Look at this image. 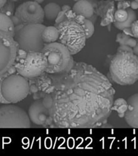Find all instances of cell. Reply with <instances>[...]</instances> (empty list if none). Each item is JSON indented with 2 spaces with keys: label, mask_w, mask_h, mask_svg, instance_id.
<instances>
[{
  "label": "cell",
  "mask_w": 138,
  "mask_h": 156,
  "mask_svg": "<svg viewBox=\"0 0 138 156\" xmlns=\"http://www.w3.org/2000/svg\"><path fill=\"white\" fill-rule=\"evenodd\" d=\"M58 76L54 90L43 100L59 128H95L106 124L116 90L108 78L91 65L75 62Z\"/></svg>",
  "instance_id": "6da1fadb"
},
{
  "label": "cell",
  "mask_w": 138,
  "mask_h": 156,
  "mask_svg": "<svg viewBox=\"0 0 138 156\" xmlns=\"http://www.w3.org/2000/svg\"><path fill=\"white\" fill-rule=\"evenodd\" d=\"M109 74L114 83L121 86L131 85L138 80V56L133 49L120 46L112 58Z\"/></svg>",
  "instance_id": "7a4b0ae2"
},
{
  "label": "cell",
  "mask_w": 138,
  "mask_h": 156,
  "mask_svg": "<svg viewBox=\"0 0 138 156\" xmlns=\"http://www.w3.org/2000/svg\"><path fill=\"white\" fill-rule=\"evenodd\" d=\"M41 52L47 61L45 72L50 74L67 72L72 68L75 62L69 49L58 42L45 44Z\"/></svg>",
  "instance_id": "3957f363"
},
{
  "label": "cell",
  "mask_w": 138,
  "mask_h": 156,
  "mask_svg": "<svg viewBox=\"0 0 138 156\" xmlns=\"http://www.w3.org/2000/svg\"><path fill=\"white\" fill-rule=\"evenodd\" d=\"M45 27L42 23L15 26L13 37L19 48L27 53L41 52L45 44L42 38V33Z\"/></svg>",
  "instance_id": "277c9868"
},
{
  "label": "cell",
  "mask_w": 138,
  "mask_h": 156,
  "mask_svg": "<svg viewBox=\"0 0 138 156\" xmlns=\"http://www.w3.org/2000/svg\"><path fill=\"white\" fill-rule=\"evenodd\" d=\"M56 27L59 32L58 42L65 46L72 55L85 47L87 38L83 25L75 21L66 20Z\"/></svg>",
  "instance_id": "5b68a950"
},
{
  "label": "cell",
  "mask_w": 138,
  "mask_h": 156,
  "mask_svg": "<svg viewBox=\"0 0 138 156\" xmlns=\"http://www.w3.org/2000/svg\"><path fill=\"white\" fill-rule=\"evenodd\" d=\"M14 66L19 75L32 79L45 72L47 61L42 52H25L22 57L17 54Z\"/></svg>",
  "instance_id": "8992f818"
},
{
  "label": "cell",
  "mask_w": 138,
  "mask_h": 156,
  "mask_svg": "<svg viewBox=\"0 0 138 156\" xmlns=\"http://www.w3.org/2000/svg\"><path fill=\"white\" fill-rule=\"evenodd\" d=\"M30 87L27 79L18 73H11L3 79L1 85L3 97L9 104H16L27 97Z\"/></svg>",
  "instance_id": "52a82bcc"
},
{
  "label": "cell",
  "mask_w": 138,
  "mask_h": 156,
  "mask_svg": "<svg viewBox=\"0 0 138 156\" xmlns=\"http://www.w3.org/2000/svg\"><path fill=\"white\" fill-rule=\"evenodd\" d=\"M29 115L22 108L13 104L0 107V128H30Z\"/></svg>",
  "instance_id": "ba28073f"
},
{
  "label": "cell",
  "mask_w": 138,
  "mask_h": 156,
  "mask_svg": "<svg viewBox=\"0 0 138 156\" xmlns=\"http://www.w3.org/2000/svg\"><path fill=\"white\" fill-rule=\"evenodd\" d=\"M44 17L41 5L34 1H29L19 5L12 20L15 26L21 24H42Z\"/></svg>",
  "instance_id": "9c48e42d"
},
{
  "label": "cell",
  "mask_w": 138,
  "mask_h": 156,
  "mask_svg": "<svg viewBox=\"0 0 138 156\" xmlns=\"http://www.w3.org/2000/svg\"><path fill=\"white\" fill-rule=\"evenodd\" d=\"M19 49L14 37L0 30V76L7 73L14 65Z\"/></svg>",
  "instance_id": "30bf717a"
},
{
  "label": "cell",
  "mask_w": 138,
  "mask_h": 156,
  "mask_svg": "<svg viewBox=\"0 0 138 156\" xmlns=\"http://www.w3.org/2000/svg\"><path fill=\"white\" fill-rule=\"evenodd\" d=\"M28 115L30 121L37 125H43L50 118L49 111L44 106L42 99L36 100L32 104Z\"/></svg>",
  "instance_id": "8fae6325"
},
{
  "label": "cell",
  "mask_w": 138,
  "mask_h": 156,
  "mask_svg": "<svg viewBox=\"0 0 138 156\" xmlns=\"http://www.w3.org/2000/svg\"><path fill=\"white\" fill-rule=\"evenodd\" d=\"M128 108L124 116L127 124L138 128V93L131 95L127 100Z\"/></svg>",
  "instance_id": "7c38bea8"
},
{
  "label": "cell",
  "mask_w": 138,
  "mask_h": 156,
  "mask_svg": "<svg viewBox=\"0 0 138 156\" xmlns=\"http://www.w3.org/2000/svg\"><path fill=\"white\" fill-rule=\"evenodd\" d=\"M91 3L93 8L94 14L96 16H99L103 19L106 15L107 12L111 8L115 7L113 1L112 0H87Z\"/></svg>",
  "instance_id": "4fadbf2b"
},
{
  "label": "cell",
  "mask_w": 138,
  "mask_h": 156,
  "mask_svg": "<svg viewBox=\"0 0 138 156\" xmlns=\"http://www.w3.org/2000/svg\"><path fill=\"white\" fill-rule=\"evenodd\" d=\"M72 10L77 15H82L86 19H90L94 14L93 8L87 0H80L76 2Z\"/></svg>",
  "instance_id": "5bb4252c"
},
{
  "label": "cell",
  "mask_w": 138,
  "mask_h": 156,
  "mask_svg": "<svg viewBox=\"0 0 138 156\" xmlns=\"http://www.w3.org/2000/svg\"><path fill=\"white\" fill-rule=\"evenodd\" d=\"M58 37L59 32L56 26H45L42 33V38L45 44L55 42L58 41Z\"/></svg>",
  "instance_id": "9a60e30c"
},
{
  "label": "cell",
  "mask_w": 138,
  "mask_h": 156,
  "mask_svg": "<svg viewBox=\"0 0 138 156\" xmlns=\"http://www.w3.org/2000/svg\"><path fill=\"white\" fill-rule=\"evenodd\" d=\"M15 27L12 18L0 12V30L7 32L14 37Z\"/></svg>",
  "instance_id": "2e32d148"
},
{
  "label": "cell",
  "mask_w": 138,
  "mask_h": 156,
  "mask_svg": "<svg viewBox=\"0 0 138 156\" xmlns=\"http://www.w3.org/2000/svg\"><path fill=\"white\" fill-rule=\"evenodd\" d=\"M61 10V7L58 4L56 3H49L43 8L44 17L49 20H55Z\"/></svg>",
  "instance_id": "e0dca14e"
},
{
  "label": "cell",
  "mask_w": 138,
  "mask_h": 156,
  "mask_svg": "<svg viewBox=\"0 0 138 156\" xmlns=\"http://www.w3.org/2000/svg\"><path fill=\"white\" fill-rule=\"evenodd\" d=\"M126 10L129 13V17L125 22H118L115 21L113 22L115 27L121 30H123L125 28H130L132 23L136 20V14L134 10L132 9L131 8H127Z\"/></svg>",
  "instance_id": "ac0fdd59"
},
{
  "label": "cell",
  "mask_w": 138,
  "mask_h": 156,
  "mask_svg": "<svg viewBox=\"0 0 138 156\" xmlns=\"http://www.w3.org/2000/svg\"><path fill=\"white\" fill-rule=\"evenodd\" d=\"M127 108V101L123 98H118L113 101L112 110L116 111L120 118H124Z\"/></svg>",
  "instance_id": "d6986e66"
},
{
  "label": "cell",
  "mask_w": 138,
  "mask_h": 156,
  "mask_svg": "<svg viewBox=\"0 0 138 156\" xmlns=\"http://www.w3.org/2000/svg\"><path fill=\"white\" fill-rule=\"evenodd\" d=\"M116 41L119 43L120 46H127L134 48L136 44V39L132 38L131 36L126 35L124 33L117 34Z\"/></svg>",
  "instance_id": "ffe728a7"
},
{
  "label": "cell",
  "mask_w": 138,
  "mask_h": 156,
  "mask_svg": "<svg viewBox=\"0 0 138 156\" xmlns=\"http://www.w3.org/2000/svg\"><path fill=\"white\" fill-rule=\"evenodd\" d=\"M15 12V2L10 0H7L5 4L0 8V12L5 14L11 18L14 16Z\"/></svg>",
  "instance_id": "44dd1931"
},
{
  "label": "cell",
  "mask_w": 138,
  "mask_h": 156,
  "mask_svg": "<svg viewBox=\"0 0 138 156\" xmlns=\"http://www.w3.org/2000/svg\"><path fill=\"white\" fill-rule=\"evenodd\" d=\"M129 13L127 10L120 9L114 12V21L118 22H124L128 19Z\"/></svg>",
  "instance_id": "7402d4cb"
},
{
  "label": "cell",
  "mask_w": 138,
  "mask_h": 156,
  "mask_svg": "<svg viewBox=\"0 0 138 156\" xmlns=\"http://www.w3.org/2000/svg\"><path fill=\"white\" fill-rule=\"evenodd\" d=\"M83 26L85 28L86 38L89 39L92 37L95 32L94 24L90 20L85 19Z\"/></svg>",
  "instance_id": "603a6c76"
},
{
  "label": "cell",
  "mask_w": 138,
  "mask_h": 156,
  "mask_svg": "<svg viewBox=\"0 0 138 156\" xmlns=\"http://www.w3.org/2000/svg\"><path fill=\"white\" fill-rule=\"evenodd\" d=\"M16 69L15 68L14 65L12 66V68H10L9 71L7 72V73H5L3 75L0 76V104H9L8 102L5 100V98L3 97L2 94V92H1V85H2V83L3 79H5L7 76L9 75L11 73H15Z\"/></svg>",
  "instance_id": "cb8c5ba5"
},
{
  "label": "cell",
  "mask_w": 138,
  "mask_h": 156,
  "mask_svg": "<svg viewBox=\"0 0 138 156\" xmlns=\"http://www.w3.org/2000/svg\"><path fill=\"white\" fill-rule=\"evenodd\" d=\"M66 11L61 10V12H59V14H58L57 16L55 19V26H57L58 24H59L61 22L66 20Z\"/></svg>",
  "instance_id": "d4e9b609"
},
{
  "label": "cell",
  "mask_w": 138,
  "mask_h": 156,
  "mask_svg": "<svg viewBox=\"0 0 138 156\" xmlns=\"http://www.w3.org/2000/svg\"><path fill=\"white\" fill-rule=\"evenodd\" d=\"M130 28L132 34V37H134L136 39H138V20L134 21L132 23Z\"/></svg>",
  "instance_id": "484cf974"
},
{
  "label": "cell",
  "mask_w": 138,
  "mask_h": 156,
  "mask_svg": "<svg viewBox=\"0 0 138 156\" xmlns=\"http://www.w3.org/2000/svg\"><path fill=\"white\" fill-rule=\"evenodd\" d=\"M130 5H131V2L127 0L119 1L117 5V8L118 9H126L127 8H130Z\"/></svg>",
  "instance_id": "4316f807"
},
{
  "label": "cell",
  "mask_w": 138,
  "mask_h": 156,
  "mask_svg": "<svg viewBox=\"0 0 138 156\" xmlns=\"http://www.w3.org/2000/svg\"><path fill=\"white\" fill-rule=\"evenodd\" d=\"M66 20L75 21L77 14L73 11L72 9H70L66 12Z\"/></svg>",
  "instance_id": "83f0119b"
},
{
  "label": "cell",
  "mask_w": 138,
  "mask_h": 156,
  "mask_svg": "<svg viewBox=\"0 0 138 156\" xmlns=\"http://www.w3.org/2000/svg\"><path fill=\"white\" fill-rule=\"evenodd\" d=\"M130 8L132 9L136 10L138 9V2L136 1H133L131 2Z\"/></svg>",
  "instance_id": "f1b7e54d"
},
{
  "label": "cell",
  "mask_w": 138,
  "mask_h": 156,
  "mask_svg": "<svg viewBox=\"0 0 138 156\" xmlns=\"http://www.w3.org/2000/svg\"><path fill=\"white\" fill-rule=\"evenodd\" d=\"M136 46L134 47L133 49V51L134 53L135 54L136 56H138V39H136Z\"/></svg>",
  "instance_id": "f546056e"
},
{
  "label": "cell",
  "mask_w": 138,
  "mask_h": 156,
  "mask_svg": "<svg viewBox=\"0 0 138 156\" xmlns=\"http://www.w3.org/2000/svg\"><path fill=\"white\" fill-rule=\"evenodd\" d=\"M70 9H71V8L70 6H69L68 5H63L62 7L61 8V10H64L66 12H67L68 10Z\"/></svg>",
  "instance_id": "4dcf8cb0"
},
{
  "label": "cell",
  "mask_w": 138,
  "mask_h": 156,
  "mask_svg": "<svg viewBox=\"0 0 138 156\" xmlns=\"http://www.w3.org/2000/svg\"><path fill=\"white\" fill-rule=\"evenodd\" d=\"M7 0H0V8L2 7L3 5L5 4Z\"/></svg>",
  "instance_id": "1f68e13d"
},
{
  "label": "cell",
  "mask_w": 138,
  "mask_h": 156,
  "mask_svg": "<svg viewBox=\"0 0 138 156\" xmlns=\"http://www.w3.org/2000/svg\"><path fill=\"white\" fill-rule=\"evenodd\" d=\"M34 1H35V2L37 3H39V4H41L42 3H43L44 2V0H33Z\"/></svg>",
  "instance_id": "d6a6232c"
},
{
  "label": "cell",
  "mask_w": 138,
  "mask_h": 156,
  "mask_svg": "<svg viewBox=\"0 0 138 156\" xmlns=\"http://www.w3.org/2000/svg\"><path fill=\"white\" fill-rule=\"evenodd\" d=\"M10 1H12V2H17V1H21V0H10Z\"/></svg>",
  "instance_id": "836d02e7"
},
{
  "label": "cell",
  "mask_w": 138,
  "mask_h": 156,
  "mask_svg": "<svg viewBox=\"0 0 138 156\" xmlns=\"http://www.w3.org/2000/svg\"><path fill=\"white\" fill-rule=\"evenodd\" d=\"M73 1H75L76 2H77V1H80V0H73Z\"/></svg>",
  "instance_id": "e575fe53"
},
{
  "label": "cell",
  "mask_w": 138,
  "mask_h": 156,
  "mask_svg": "<svg viewBox=\"0 0 138 156\" xmlns=\"http://www.w3.org/2000/svg\"><path fill=\"white\" fill-rule=\"evenodd\" d=\"M112 1H122V0H112Z\"/></svg>",
  "instance_id": "d590c367"
},
{
  "label": "cell",
  "mask_w": 138,
  "mask_h": 156,
  "mask_svg": "<svg viewBox=\"0 0 138 156\" xmlns=\"http://www.w3.org/2000/svg\"><path fill=\"white\" fill-rule=\"evenodd\" d=\"M135 1H136V2H138V0H135Z\"/></svg>",
  "instance_id": "8d00e7d4"
}]
</instances>
